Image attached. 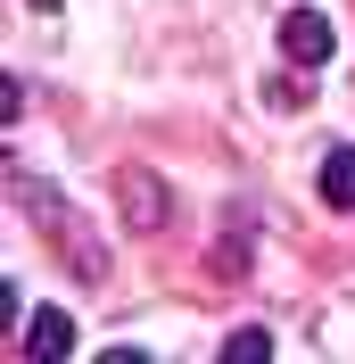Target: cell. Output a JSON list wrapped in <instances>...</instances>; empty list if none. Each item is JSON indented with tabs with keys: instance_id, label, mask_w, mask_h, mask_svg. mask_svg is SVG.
I'll return each instance as SVG.
<instances>
[{
	"instance_id": "7a4b0ae2",
	"label": "cell",
	"mask_w": 355,
	"mask_h": 364,
	"mask_svg": "<svg viewBox=\"0 0 355 364\" xmlns=\"http://www.w3.org/2000/svg\"><path fill=\"white\" fill-rule=\"evenodd\" d=\"M17 348H25L33 364H67V356H75V323L58 315V306H42V315L17 331Z\"/></svg>"
},
{
	"instance_id": "3957f363",
	"label": "cell",
	"mask_w": 355,
	"mask_h": 364,
	"mask_svg": "<svg viewBox=\"0 0 355 364\" xmlns=\"http://www.w3.org/2000/svg\"><path fill=\"white\" fill-rule=\"evenodd\" d=\"M322 199H331V207H355V141H339L331 158H322Z\"/></svg>"
},
{
	"instance_id": "8992f818",
	"label": "cell",
	"mask_w": 355,
	"mask_h": 364,
	"mask_svg": "<svg viewBox=\"0 0 355 364\" xmlns=\"http://www.w3.org/2000/svg\"><path fill=\"white\" fill-rule=\"evenodd\" d=\"M265 100H273V108H306L314 91H306V83H265Z\"/></svg>"
},
{
	"instance_id": "277c9868",
	"label": "cell",
	"mask_w": 355,
	"mask_h": 364,
	"mask_svg": "<svg viewBox=\"0 0 355 364\" xmlns=\"http://www.w3.org/2000/svg\"><path fill=\"white\" fill-rule=\"evenodd\" d=\"M124 207H133V224H141V232L157 224V191H149V174H141V166H124Z\"/></svg>"
},
{
	"instance_id": "6da1fadb",
	"label": "cell",
	"mask_w": 355,
	"mask_h": 364,
	"mask_svg": "<svg viewBox=\"0 0 355 364\" xmlns=\"http://www.w3.org/2000/svg\"><path fill=\"white\" fill-rule=\"evenodd\" d=\"M331 50H339V33H331V17H322V9H289V17H281V58L322 67Z\"/></svg>"
},
{
	"instance_id": "5b68a950",
	"label": "cell",
	"mask_w": 355,
	"mask_h": 364,
	"mask_svg": "<svg viewBox=\"0 0 355 364\" xmlns=\"http://www.w3.org/2000/svg\"><path fill=\"white\" fill-rule=\"evenodd\" d=\"M223 356H240V364H265V356H273V331H231V340H223Z\"/></svg>"
}]
</instances>
